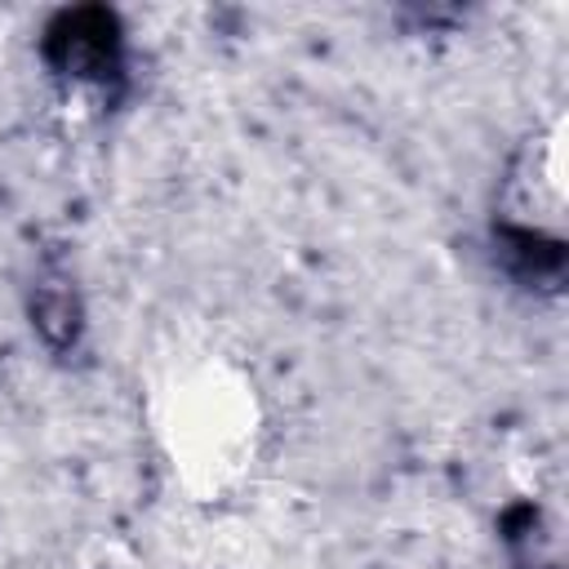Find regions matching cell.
I'll return each mask as SVG.
<instances>
[{
	"label": "cell",
	"mask_w": 569,
	"mask_h": 569,
	"mask_svg": "<svg viewBox=\"0 0 569 569\" xmlns=\"http://www.w3.org/2000/svg\"><path fill=\"white\" fill-rule=\"evenodd\" d=\"M258 396L244 373L222 360L182 365L156 391V436L196 493L236 485L258 458Z\"/></svg>",
	"instance_id": "cell-1"
}]
</instances>
